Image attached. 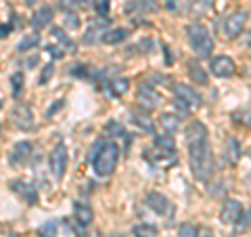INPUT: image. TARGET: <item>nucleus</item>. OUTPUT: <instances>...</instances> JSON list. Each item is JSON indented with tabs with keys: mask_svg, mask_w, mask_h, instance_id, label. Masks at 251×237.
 <instances>
[{
	"mask_svg": "<svg viewBox=\"0 0 251 237\" xmlns=\"http://www.w3.org/2000/svg\"><path fill=\"white\" fill-rule=\"evenodd\" d=\"M174 109H178L180 114H186V112H188V105L184 103L182 99H178V97H176V101H174Z\"/></svg>",
	"mask_w": 251,
	"mask_h": 237,
	"instance_id": "79ce46f5",
	"label": "nucleus"
},
{
	"mask_svg": "<svg viewBox=\"0 0 251 237\" xmlns=\"http://www.w3.org/2000/svg\"><path fill=\"white\" fill-rule=\"evenodd\" d=\"M92 4H94V0H82V6H86V9L92 6Z\"/></svg>",
	"mask_w": 251,
	"mask_h": 237,
	"instance_id": "a18cd8bd",
	"label": "nucleus"
},
{
	"mask_svg": "<svg viewBox=\"0 0 251 237\" xmlns=\"http://www.w3.org/2000/svg\"><path fill=\"white\" fill-rule=\"evenodd\" d=\"M234 120H237L239 124L249 126V128H251V107L243 109V112H237V114H234Z\"/></svg>",
	"mask_w": 251,
	"mask_h": 237,
	"instance_id": "473e14b6",
	"label": "nucleus"
},
{
	"mask_svg": "<svg viewBox=\"0 0 251 237\" xmlns=\"http://www.w3.org/2000/svg\"><path fill=\"white\" fill-rule=\"evenodd\" d=\"M243 214H245V212H243L241 202H237V200H226L222 204V210H220V220H222L224 225H237Z\"/></svg>",
	"mask_w": 251,
	"mask_h": 237,
	"instance_id": "423d86ee",
	"label": "nucleus"
},
{
	"mask_svg": "<svg viewBox=\"0 0 251 237\" xmlns=\"http://www.w3.org/2000/svg\"><path fill=\"white\" fill-rule=\"evenodd\" d=\"M138 101L145 109H155V107L161 105V94L157 92L149 82H145V84L138 86Z\"/></svg>",
	"mask_w": 251,
	"mask_h": 237,
	"instance_id": "1a4fd4ad",
	"label": "nucleus"
},
{
	"mask_svg": "<svg viewBox=\"0 0 251 237\" xmlns=\"http://www.w3.org/2000/svg\"><path fill=\"white\" fill-rule=\"evenodd\" d=\"M38 233H40V237H54V233H57V223H54V220H49V223H44L40 229H38Z\"/></svg>",
	"mask_w": 251,
	"mask_h": 237,
	"instance_id": "7c9ffc66",
	"label": "nucleus"
},
{
	"mask_svg": "<svg viewBox=\"0 0 251 237\" xmlns=\"http://www.w3.org/2000/svg\"><path fill=\"white\" fill-rule=\"evenodd\" d=\"M247 17H249L247 11H234V13H230L228 17L224 19V23H222V34H224V38H228V40L237 38L241 31H243V28H245Z\"/></svg>",
	"mask_w": 251,
	"mask_h": 237,
	"instance_id": "39448f33",
	"label": "nucleus"
},
{
	"mask_svg": "<svg viewBox=\"0 0 251 237\" xmlns=\"http://www.w3.org/2000/svg\"><path fill=\"white\" fill-rule=\"evenodd\" d=\"M46 51H49V55H52L54 59L63 57V49H61V46H46Z\"/></svg>",
	"mask_w": 251,
	"mask_h": 237,
	"instance_id": "a19ab883",
	"label": "nucleus"
},
{
	"mask_svg": "<svg viewBox=\"0 0 251 237\" xmlns=\"http://www.w3.org/2000/svg\"><path fill=\"white\" fill-rule=\"evenodd\" d=\"M147 206L153 212H157V214H168V212H172V204L168 202V197L159 191L147 193Z\"/></svg>",
	"mask_w": 251,
	"mask_h": 237,
	"instance_id": "ddd939ff",
	"label": "nucleus"
},
{
	"mask_svg": "<svg viewBox=\"0 0 251 237\" xmlns=\"http://www.w3.org/2000/svg\"><path fill=\"white\" fill-rule=\"evenodd\" d=\"M97 11H99L100 17H105V15L109 13V0H99V2H97Z\"/></svg>",
	"mask_w": 251,
	"mask_h": 237,
	"instance_id": "58836bf2",
	"label": "nucleus"
},
{
	"mask_svg": "<svg viewBox=\"0 0 251 237\" xmlns=\"http://www.w3.org/2000/svg\"><path fill=\"white\" fill-rule=\"evenodd\" d=\"M128 34H130V31L126 28H115L111 31L107 30L105 36H103V42H107V44H120V42H124L126 38H128Z\"/></svg>",
	"mask_w": 251,
	"mask_h": 237,
	"instance_id": "412c9836",
	"label": "nucleus"
},
{
	"mask_svg": "<svg viewBox=\"0 0 251 237\" xmlns=\"http://www.w3.org/2000/svg\"><path fill=\"white\" fill-rule=\"evenodd\" d=\"M188 76L193 78V82L195 84H205L207 82V74H205V69H203L199 63H188Z\"/></svg>",
	"mask_w": 251,
	"mask_h": 237,
	"instance_id": "5701e85b",
	"label": "nucleus"
},
{
	"mask_svg": "<svg viewBox=\"0 0 251 237\" xmlns=\"http://www.w3.org/2000/svg\"><path fill=\"white\" fill-rule=\"evenodd\" d=\"M11 31V26H0V38H4Z\"/></svg>",
	"mask_w": 251,
	"mask_h": 237,
	"instance_id": "c03bdc74",
	"label": "nucleus"
},
{
	"mask_svg": "<svg viewBox=\"0 0 251 237\" xmlns=\"http://www.w3.org/2000/svg\"><path fill=\"white\" fill-rule=\"evenodd\" d=\"M67 162H69V155H67V147L65 143H57L54 149L50 151L49 157V166H50V172L54 178H63L65 177V170H67Z\"/></svg>",
	"mask_w": 251,
	"mask_h": 237,
	"instance_id": "20e7f679",
	"label": "nucleus"
},
{
	"mask_svg": "<svg viewBox=\"0 0 251 237\" xmlns=\"http://www.w3.org/2000/svg\"><path fill=\"white\" fill-rule=\"evenodd\" d=\"M186 36H188V44L193 46V51L199 57H209V53L214 51V38L209 36V31L203 23H188Z\"/></svg>",
	"mask_w": 251,
	"mask_h": 237,
	"instance_id": "7ed1b4c3",
	"label": "nucleus"
},
{
	"mask_svg": "<svg viewBox=\"0 0 251 237\" xmlns=\"http://www.w3.org/2000/svg\"><path fill=\"white\" fill-rule=\"evenodd\" d=\"M197 233H199V231H197V227L191 225V223L180 225V229H178V237H199Z\"/></svg>",
	"mask_w": 251,
	"mask_h": 237,
	"instance_id": "c756f323",
	"label": "nucleus"
},
{
	"mask_svg": "<svg viewBox=\"0 0 251 237\" xmlns=\"http://www.w3.org/2000/svg\"><path fill=\"white\" fill-rule=\"evenodd\" d=\"M188 160H191V172L195 175V178L207 183L214 175V155H211L207 139L188 145Z\"/></svg>",
	"mask_w": 251,
	"mask_h": 237,
	"instance_id": "f257e3e1",
	"label": "nucleus"
},
{
	"mask_svg": "<svg viewBox=\"0 0 251 237\" xmlns=\"http://www.w3.org/2000/svg\"><path fill=\"white\" fill-rule=\"evenodd\" d=\"M174 94L178 99H182L186 105H193V107H201L203 105V99H201V94L193 89V86H188V84H174Z\"/></svg>",
	"mask_w": 251,
	"mask_h": 237,
	"instance_id": "9d476101",
	"label": "nucleus"
},
{
	"mask_svg": "<svg viewBox=\"0 0 251 237\" xmlns=\"http://www.w3.org/2000/svg\"><path fill=\"white\" fill-rule=\"evenodd\" d=\"M40 42V36L38 34H29V36H25L23 40L17 44V53H25V51H29V49H34V46Z\"/></svg>",
	"mask_w": 251,
	"mask_h": 237,
	"instance_id": "a878e982",
	"label": "nucleus"
},
{
	"mask_svg": "<svg viewBox=\"0 0 251 237\" xmlns=\"http://www.w3.org/2000/svg\"><path fill=\"white\" fill-rule=\"evenodd\" d=\"M61 107H63V99H59V101H57V103H54V105H52V107L49 109V114H46V116H49V118H50V116H52L54 112H57V109H61Z\"/></svg>",
	"mask_w": 251,
	"mask_h": 237,
	"instance_id": "37998d69",
	"label": "nucleus"
},
{
	"mask_svg": "<svg viewBox=\"0 0 251 237\" xmlns=\"http://www.w3.org/2000/svg\"><path fill=\"white\" fill-rule=\"evenodd\" d=\"M159 9L157 0H130L128 4L124 6L126 15H136V13H155Z\"/></svg>",
	"mask_w": 251,
	"mask_h": 237,
	"instance_id": "4468645a",
	"label": "nucleus"
},
{
	"mask_svg": "<svg viewBox=\"0 0 251 237\" xmlns=\"http://www.w3.org/2000/svg\"><path fill=\"white\" fill-rule=\"evenodd\" d=\"M31 151H34V145H31L29 141H19V143L13 147V151H11V155H9V162H11L13 166L25 164V162L29 160Z\"/></svg>",
	"mask_w": 251,
	"mask_h": 237,
	"instance_id": "f8f14e48",
	"label": "nucleus"
},
{
	"mask_svg": "<svg viewBox=\"0 0 251 237\" xmlns=\"http://www.w3.org/2000/svg\"><path fill=\"white\" fill-rule=\"evenodd\" d=\"M224 155H226V160H228L230 164H237L239 162V157H241V143L237 139H228L226 141V151H224Z\"/></svg>",
	"mask_w": 251,
	"mask_h": 237,
	"instance_id": "4be33fe9",
	"label": "nucleus"
},
{
	"mask_svg": "<svg viewBox=\"0 0 251 237\" xmlns=\"http://www.w3.org/2000/svg\"><path fill=\"white\" fill-rule=\"evenodd\" d=\"M11 189H13V191L17 193L19 197H23V200H25L27 204H36V202H38V193H36L34 185L25 183V180H13Z\"/></svg>",
	"mask_w": 251,
	"mask_h": 237,
	"instance_id": "2eb2a0df",
	"label": "nucleus"
},
{
	"mask_svg": "<svg viewBox=\"0 0 251 237\" xmlns=\"http://www.w3.org/2000/svg\"><path fill=\"white\" fill-rule=\"evenodd\" d=\"M132 120H134L140 128L143 130H147V132H153V122L149 120V118H145V116H140V114H132Z\"/></svg>",
	"mask_w": 251,
	"mask_h": 237,
	"instance_id": "2f4dec72",
	"label": "nucleus"
},
{
	"mask_svg": "<svg viewBox=\"0 0 251 237\" xmlns=\"http://www.w3.org/2000/svg\"><path fill=\"white\" fill-rule=\"evenodd\" d=\"M207 139V128L205 124H201L199 120H193L191 124L186 126V145L191 143H199V141Z\"/></svg>",
	"mask_w": 251,
	"mask_h": 237,
	"instance_id": "f3484780",
	"label": "nucleus"
},
{
	"mask_svg": "<svg viewBox=\"0 0 251 237\" xmlns=\"http://www.w3.org/2000/svg\"><path fill=\"white\" fill-rule=\"evenodd\" d=\"M52 36L57 38L59 42L65 44L69 51H75V42L72 40V38H67V36H65V31H63V30H59V28H52Z\"/></svg>",
	"mask_w": 251,
	"mask_h": 237,
	"instance_id": "cd10ccee",
	"label": "nucleus"
},
{
	"mask_svg": "<svg viewBox=\"0 0 251 237\" xmlns=\"http://www.w3.org/2000/svg\"><path fill=\"white\" fill-rule=\"evenodd\" d=\"M134 235L136 237H155L157 231H155V227H151V225H136L134 227Z\"/></svg>",
	"mask_w": 251,
	"mask_h": 237,
	"instance_id": "c85d7f7f",
	"label": "nucleus"
},
{
	"mask_svg": "<svg viewBox=\"0 0 251 237\" xmlns=\"http://www.w3.org/2000/svg\"><path fill=\"white\" fill-rule=\"evenodd\" d=\"M188 6H191V0H168V9L172 13H184Z\"/></svg>",
	"mask_w": 251,
	"mask_h": 237,
	"instance_id": "bb28decb",
	"label": "nucleus"
},
{
	"mask_svg": "<svg viewBox=\"0 0 251 237\" xmlns=\"http://www.w3.org/2000/svg\"><path fill=\"white\" fill-rule=\"evenodd\" d=\"M23 4H25V6H34L36 0H23Z\"/></svg>",
	"mask_w": 251,
	"mask_h": 237,
	"instance_id": "49530a36",
	"label": "nucleus"
},
{
	"mask_svg": "<svg viewBox=\"0 0 251 237\" xmlns=\"http://www.w3.org/2000/svg\"><path fill=\"white\" fill-rule=\"evenodd\" d=\"M52 74H54V65L52 63H49V65H44V72H42V76H40V84H46L52 78Z\"/></svg>",
	"mask_w": 251,
	"mask_h": 237,
	"instance_id": "e433bc0d",
	"label": "nucleus"
},
{
	"mask_svg": "<svg viewBox=\"0 0 251 237\" xmlns=\"http://www.w3.org/2000/svg\"><path fill=\"white\" fill-rule=\"evenodd\" d=\"M209 69H211V74L218 76V78H230V76H234V72H237V65H234V61L230 57L220 55V57L211 59Z\"/></svg>",
	"mask_w": 251,
	"mask_h": 237,
	"instance_id": "6e6552de",
	"label": "nucleus"
},
{
	"mask_svg": "<svg viewBox=\"0 0 251 237\" xmlns=\"http://www.w3.org/2000/svg\"><path fill=\"white\" fill-rule=\"evenodd\" d=\"M59 6H61L63 11L72 13V11H75V6H82V0H61Z\"/></svg>",
	"mask_w": 251,
	"mask_h": 237,
	"instance_id": "72a5a7b5",
	"label": "nucleus"
},
{
	"mask_svg": "<svg viewBox=\"0 0 251 237\" xmlns=\"http://www.w3.org/2000/svg\"><path fill=\"white\" fill-rule=\"evenodd\" d=\"M13 122L17 128L21 130H31L36 126L34 122V112H31V107L27 103H19L17 107H15V112H13Z\"/></svg>",
	"mask_w": 251,
	"mask_h": 237,
	"instance_id": "0eeeda50",
	"label": "nucleus"
},
{
	"mask_svg": "<svg viewBox=\"0 0 251 237\" xmlns=\"http://www.w3.org/2000/svg\"><path fill=\"white\" fill-rule=\"evenodd\" d=\"M153 143H155V147L159 149V151H174L176 149V143H174V139H172V134H159V137H155L153 139Z\"/></svg>",
	"mask_w": 251,
	"mask_h": 237,
	"instance_id": "b1692460",
	"label": "nucleus"
},
{
	"mask_svg": "<svg viewBox=\"0 0 251 237\" xmlns=\"http://www.w3.org/2000/svg\"><path fill=\"white\" fill-rule=\"evenodd\" d=\"M50 21H52V9L50 6H42V9H38L34 13V17H31V26H34V30H44Z\"/></svg>",
	"mask_w": 251,
	"mask_h": 237,
	"instance_id": "6ab92c4d",
	"label": "nucleus"
},
{
	"mask_svg": "<svg viewBox=\"0 0 251 237\" xmlns=\"http://www.w3.org/2000/svg\"><path fill=\"white\" fill-rule=\"evenodd\" d=\"M147 160L151 162L153 166H161V168H168V166H172L174 162H178V155L176 151H153L147 155Z\"/></svg>",
	"mask_w": 251,
	"mask_h": 237,
	"instance_id": "a211bd4d",
	"label": "nucleus"
},
{
	"mask_svg": "<svg viewBox=\"0 0 251 237\" xmlns=\"http://www.w3.org/2000/svg\"><path fill=\"white\" fill-rule=\"evenodd\" d=\"M107 132H109V134L115 132V137H126V134H128L117 122H109V124H107Z\"/></svg>",
	"mask_w": 251,
	"mask_h": 237,
	"instance_id": "c9c22d12",
	"label": "nucleus"
},
{
	"mask_svg": "<svg viewBox=\"0 0 251 237\" xmlns=\"http://www.w3.org/2000/svg\"><path fill=\"white\" fill-rule=\"evenodd\" d=\"M117 160H120V147L115 143H103V147L92 157V168L99 177H109L115 170Z\"/></svg>",
	"mask_w": 251,
	"mask_h": 237,
	"instance_id": "f03ea898",
	"label": "nucleus"
},
{
	"mask_svg": "<svg viewBox=\"0 0 251 237\" xmlns=\"http://www.w3.org/2000/svg\"><path fill=\"white\" fill-rule=\"evenodd\" d=\"M109 84V92L113 94V97H122V94L128 90V80H124V78H115V80L107 82Z\"/></svg>",
	"mask_w": 251,
	"mask_h": 237,
	"instance_id": "393cba45",
	"label": "nucleus"
},
{
	"mask_svg": "<svg viewBox=\"0 0 251 237\" xmlns=\"http://www.w3.org/2000/svg\"><path fill=\"white\" fill-rule=\"evenodd\" d=\"M109 30V19L107 17H99V19H94L90 23V28L88 31H86V36H84V42L86 44H92V42H97L99 38L103 40V36H105V31Z\"/></svg>",
	"mask_w": 251,
	"mask_h": 237,
	"instance_id": "9b49d317",
	"label": "nucleus"
},
{
	"mask_svg": "<svg viewBox=\"0 0 251 237\" xmlns=\"http://www.w3.org/2000/svg\"><path fill=\"white\" fill-rule=\"evenodd\" d=\"M209 4H211V0H197V2H195L193 6H195V11H197V13H203Z\"/></svg>",
	"mask_w": 251,
	"mask_h": 237,
	"instance_id": "ea45409f",
	"label": "nucleus"
},
{
	"mask_svg": "<svg viewBox=\"0 0 251 237\" xmlns=\"http://www.w3.org/2000/svg\"><path fill=\"white\" fill-rule=\"evenodd\" d=\"M0 107H2V103H0Z\"/></svg>",
	"mask_w": 251,
	"mask_h": 237,
	"instance_id": "de8ad7c7",
	"label": "nucleus"
},
{
	"mask_svg": "<svg viewBox=\"0 0 251 237\" xmlns=\"http://www.w3.org/2000/svg\"><path fill=\"white\" fill-rule=\"evenodd\" d=\"M65 26H67V28H72V30H77V28H80V19H77V15L67 13V17H65Z\"/></svg>",
	"mask_w": 251,
	"mask_h": 237,
	"instance_id": "4c0bfd02",
	"label": "nucleus"
},
{
	"mask_svg": "<svg viewBox=\"0 0 251 237\" xmlns=\"http://www.w3.org/2000/svg\"><path fill=\"white\" fill-rule=\"evenodd\" d=\"M11 84H13V94H19L21 86H23V74H13Z\"/></svg>",
	"mask_w": 251,
	"mask_h": 237,
	"instance_id": "f704fd0d",
	"label": "nucleus"
},
{
	"mask_svg": "<svg viewBox=\"0 0 251 237\" xmlns=\"http://www.w3.org/2000/svg\"><path fill=\"white\" fill-rule=\"evenodd\" d=\"M74 216H75V225L80 227H88L94 218V212L86 202H75L74 204Z\"/></svg>",
	"mask_w": 251,
	"mask_h": 237,
	"instance_id": "dca6fc26",
	"label": "nucleus"
},
{
	"mask_svg": "<svg viewBox=\"0 0 251 237\" xmlns=\"http://www.w3.org/2000/svg\"><path fill=\"white\" fill-rule=\"evenodd\" d=\"M159 124L168 134H174L180 128V118L174 116V114H161L159 116Z\"/></svg>",
	"mask_w": 251,
	"mask_h": 237,
	"instance_id": "aec40b11",
	"label": "nucleus"
}]
</instances>
